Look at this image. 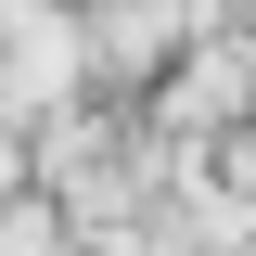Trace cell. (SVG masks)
<instances>
[{
    "label": "cell",
    "mask_w": 256,
    "mask_h": 256,
    "mask_svg": "<svg viewBox=\"0 0 256 256\" xmlns=\"http://www.w3.org/2000/svg\"><path fill=\"white\" fill-rule=\"evenodd\" d=\"M256 90V38H205L192 64H166V128H230Z\"/></svg>",
    "instance_id": "cell-1"
},
{
    "label": "cell",
    "mask_w": 256,
    "mask_h": 256,
    "mask_svg": "<svg viewBox=\"0 0 256 256\" xmlns=\"http://www.w3.org/2000/svg\"><path fill=\"white\" fill-rule=\"evenodd\" d=\"M230 13H244V0H180V26H192V38H230Z\"/></svg>",
    "instance_id": "cell-2"
}]
</instances>
